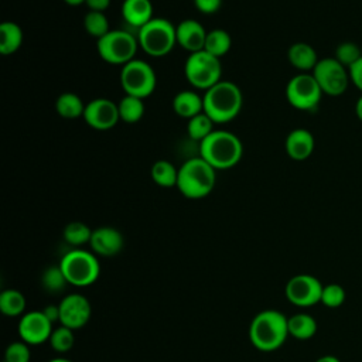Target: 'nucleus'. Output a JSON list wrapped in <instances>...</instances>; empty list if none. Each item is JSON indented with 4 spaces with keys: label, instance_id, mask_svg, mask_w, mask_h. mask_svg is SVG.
I'll list each match as a JSON object with an SVG mask.
<instances>
[{
    "label": "nucleus",
    "instance_id": "f03ea898",
    "mask_svg": "<svg viewBox=\"0 0 362 362\" xmlns=\"http://www.w3.org/2000/svg\"><path fill=\"white\" fill-rule=\"evenodd\" d=\"M199 156L215 170L235 167L243 156L240 139L228 130H214L199 143Z\"/></svg>",
    "mask_w": 362,
    "mask_h": 362
},
{
    "label": "nucleus",
    "instance_id": "dca6fc26",
    "mask_svg": "<svg viewBox=\"0 0 362 362\" xmlns=\"http://www.w3.org/2000/svg\"><path fill=\"white\" fill-rule=\"evenodd\" d=\"M175 34L177 44L189 54H192L204 49L208 31L199 21L185 18L178 25H175Z\"/></svg>",
    "mask_w": 362,
    "mask_h": 362
},
{
    "label": "nucleus",
    "instance_id": "0eeeda50",
    "mask_svg": "<svg viewBox=\"0 0 362 362\" xmlns=\"http://www.w3.org/2000/svg\"><path fill=\"white\" fill-rule=\"evenodd\" d=\"M59 267L68 283L76 287L90 286L98 280L100 273V266L95 255L82 249H72L65 253L59 262Z\"/></svg>",
    "mask_w": 362,
    "mask_h": 362
},
{
    "label": "nucleus",
    "instance_id": "423d86ee",
    "mask_svg": "<svg viewBox=\"0 0 362 362\" xmlns=\"http://www.w3.org/2000/svg\"><path fill=\"white\" fill-rule=\"evenodd\" d=\"M139 48L137 34L129 30H110L96 41L99 57L112 65H126L136 58Z\"/></svg>",
    "mask_w": 362,
    "mask_h": 362
},
{
    "label": "nucleus",
    "instance_id": "bb28decb",
    "mask_svg": "<svg viewBox=\"0 0 362 362\" xmlns=\"http://www.w3.org/2000/svg\"><path fill=\"white\" fill-rule=\"evenodd\" d=\"M117 106L120 120L124 123H137L144 115V102L141 98L137 96L124 95L117 103Z\"/></svg>",
    "mask_w": 362,
    "mask_h": 362
},
{
    "label": "nucleus",
    "instance_id": "a211bd4d",
    "mask_svg": "<svg viewBox=\"0 0 362 362\" xmlns=\"http://www.w3.org/2000/svg\"><path fill=\"white\" fill-rule=\"evenodd\" d=\"M286 153L290 158L296 161H303L307 160L315 147V140L314 136L310 130L298 127L291 130L284 141Z\"/></svg>",
    "mask_w": 362,
    "mask_h": 362
},
{
    "label": "nucleus",
    "instance_id": "f3484780",
    "mask_svg": "<svg viewBox=\"0 0 362 362\" xmlns=\"http://www.w3.org/2000/svg\"><path fill=\"white\" fill-rule=\"evenodd\" d=\"M123 243V235L112 226H100L93 229L89 242L92 250L105 257L117 255L122 250Z\"/></svg>",
    "mask_w": 362,
    "mask_h": 362
},
{
    "label": "nucleus",
    "instance_id": "ea45409f",
    "mask_svg": "<svg viewBox=\"0 0 362 362\" xmlns=\"http://www.w3.org/2000/svg\"><path fill=\"white\" fill-rule=\"evenodd\" d=\"M45 317L54 324L57 321H59V304H48L44 310H41Z\"/></svg>",
    "mask_w": 362,
    "mask_h": 362
},
{
    "label": "nucleus",
    "instance_id": "aec40b11",
    "mask_svg": "<svg viewBox=\"0 0 362 362\" xmlns=\"http://www.w3.org/2000/svg\"><path fill=\"white\" fill-rule=\"evenodd\" d=\"M287 58L291 66H294L301 72H308V71L313 72L317 62L320 61L314 47L303 41H298L290 45L287 51Z\"/></svg>",
    "mask_w": 362,
    "mask_h": 362
},
{
    "label": "nucleus",
    "instance_id": "79ce46f5",
    "mask_svg": "<svg viewBox=\"0 0 362 362\" xmlns=\"http://www.w3.org/2000/svg\"><path fill=\"white\" fill-rule=\"evenodd\" d=\"M315 362H341L337 356H332V355H324L321 358H318Z\"/></svg>",
    "mask_w": 362,
    "mask_h": 362
},
{
    "label": "nucleus",
    "instance_id": "72a5a7b5",
    "mask_svg": "<svg viewBox=\"0 0 362 362\" xmlns=\"http://www.w3.org/2000/svg\"><path fill=\"white\" fill-rule=\"evenodd\" d=\"M345 298H346L345 288L337 283H331L322 287L320 303H322L328 308H338L344 304Z\"/></svg>",
    "mask_w": 362,
    "mask_h": 362
},
{
    "label": "nucleus",
    "instance_id": "f257e3e1",
    "mask_svg": "<svg viewBox=\"0 0 362 362\" xmlns=\"http://www.w3.org/2000/svg\"><path fill=\"white\" fill-rule=\"evenodd\" d=\"M204 113H206L215 124H223L233 120L243 105L240 88L230 81H219L205 90Z\"/></svg>",
    "mask_w": 362,
    "mask_h": 362
},
{
    "label": "nucleus",
    "instance_id": "6e6552de",
    "mask_svg": "<svg viewBox=\"0 0 362 362\" xmlns=\"http://www.w3.org/2000/svg\"><path fill=\"white\" fill-rule=\"evenodd\" d=\"M184 74L194 88L208 90L221 81L222 65L219 58L202 49L188 55L184 65Z\"/></svg>",
    "mask_w": 362,
    "mask_h": 362
},
{
    "label": "nucleus",
    "instance_id": "39448f33",
    "mask_svg": "<svg viewBox=\"0 0 362 362\" xmlns=\"http://www.w3.org/2000/svg\"><path fill=\"white\" fill-rule=\"evenodd\" d=\"M139 47L150 57L160 58L170 54L177 44L175 25L163 17H154L137 31Z\"/></svg>",
    "mask_w": 362,
    "mask_h": 362
},
{
    "label": "nucleus",
    "instance_id": "c9c22d12",
    "mask_svg": "<svg viewBox=\"0 0 362 362\" xmlns=\"http://www.w3.org/2000/svg\"><path fill=\"white\" fill-rule=\"evenodd\" d=\"M3 362H30V349L24 341L13 342L4 352Z\"/></svg>",
    "mask_w": 362,
    "mask_h": 362
},
{
    "label": "nucleus",
    "instance_id": "473e14b6",
    "mask_svg": "<svg viewBox=\"0 0 362 362\" xmlns=\"http://www.w3.org/2000/svg\"><path fill=\"white\" fill-rule=\"evenodd\" d=\"M361 57H362L361 48L354 41H342L341 44H338V47L335 48V55H334V58L338 62H341L345 68H349Z\"/></svg>",
    "mask_w": 362,
    "mask_h": 362
},
{
    "label": "nucleus",
    "instance_id": "393cba45",
    "mask_svg": "<svg viewBox=\"0 0 362 362\" xmlns=\"http://www.w3.org/2000/svg\"><path fill=\"white\" fill-rule=\"evenodd\" d=\"M151 178L153 181L163 188L177 187L178 181V168L174 167L168 160H157L151 165Z\"/></svg>",
    "mask_w": 362,
    "mask_h": 362
},
{
    "label": "nucleus",
    "instance_id": "6ab92c4d",
    "mask_svg": "<svg viewBox=\"0 0 362 362\" xmlns=\"http://www.w3.org/2000/svg\"><path fill=\"white\" fill-rule=\"evenodd\" d=\"M122 17L124 23L136 30L147 24L153 17V4L150 0H124L122 3Z\"/></svg>",
    "mask_w": 362,
    "mask_h": 362
},
{
    "label": "nucleus",
    "instance_id": "cd10ccee",
    "mask_svg": "<svg viewBox=\"0 0 362 362\" xmlns=\"http://www.w3.org/2000/svg\"><path fill=\"white\" fill-rule=\"evenodd\" d=\"M214 122L206 113H199L191 119H188L187 123V133L188 137L192 141L201 143L204 139H206L212 132H214Z\"/></svg>",
    "mask_w": 362,
    "mask_h": 362
},
{
    "label": "nucleus",
    "instance_id": "1a4fd4ad",
    "mask_svg": "<svg viewBox=\"0 0 362 362\" xmlns=\"http://www.w3.org/2000/svg\"><path fill=\"white\" fill-rule=\"evenodd\" d=\"M120 85L126 95L144 99L154 92L157 76L148 62L134 58L122 66Z\"/></svg>",
    "mask_w": 362,
    "mask_h": 362
},
{
    "label": "nucleus",
    "instance_id": "c756f323",
    "mask_svg": "<svg viewBox=\"0 0 362 362\" xmlns=\"http://www.w3.org/2000/svg\"><path fill=\"white\" fill-rule=\"evenodd\" d=\"M92 232L93 230L86 223L81 221H74L64 228V239L71 246H82L90 242Z\"/></svg>",
    "mask_w": 362,
    "mask_h": 362
},
{
    "label": "nucleus",
    "instance_id": "20e7f679",
    "mask_svg": "<svg viewBox=\"0 0 362 362\" xmlns=\"http://www.w3.org/2000/svg\"><path fill=\"white\" fill-rule=\"evenodd\" d=\"M287 320L284 314L276 310H264L255 315L249 327L252 344L263 352L280 348L288 335Z\"/></svg>",
    "mask_w": 362,
    "mask_h": 362
},
{
    "label": "nucleus",
    "instance_id": "a19ab883",
    "mask_svg": "<svg viewBox=\"0 0 362 362\" xmlns=\"http://www.w3.org/2000/svg\"><path fill=\"white\" fill-rule=\"evenodd\" d=\"M355 115L362 122V93H361V96L355 102Z\"/></svg>",
    "mask_w": 362,
    "mask_h": 362
},
{
    "label": "nucleus",
    "instance_id": "7c9ffc66",
    "mask_svg": "<svg viewBox=\"0 0 362 362\" xmlns=\"http://www.w3.org/2000/svg\"><path fill=\"white\" fill-rule=\"evenodd\" d=\"M83 28L89 35L95 37L96 40L102 38L110 31L109 20L102 11H88L83 18Z\"/></svg>",
    "mask_w": 362,
    "mask_h": 362
},
{
    "label": "nucleus",
    "instance_id": "ddd939ff",
    "mask_svg": "<svg viewBox=\"0 0 362 362\" xmlns=\"http://www.w3.org/2000/svg\"><path fill=\"white\" fill-rule=\"evenodd\" d=\"M82 117L95 130H109L120 120L119 106L107 98H96L85 105Z\"/></svg>",
    "mask_w": 362,
    "mask_h": 362
},
{
    "label": "nucleus",
    "instance_id": "e433bc0d",
    "mask_svg": "<svg viewBox=\"0 0 362 362\" xmlns=\"http://www.w3.org/2000/svg\"><path fill=\"white\" fill-rule=\"evenodd\" d=\"M194 4L199 13L212 14L221 8L222 0H194Z\"/></svg>",
    "mask_w": 362,
    "mask_h": 362
},
{
    "label": "nucleus",
    "instance_id": "4468645a",
    "mask_svg": "<svg viewBox=\"0 0 362 362\" xmlns=\"http://www.w3.org/2000/svg\"><path fill=\"white\" fill-rule=\"evenodd\" d=\"M90 314V303L81 294H68L59 303V322L71 329L82 328L89 321Z\"/></svg>",
    "mask_w": 362,
    "mask_h": 362
},
{
    "label": "nucleus",
    "instance_id": "f704fd0d",
    "mask_svg": "<svg viewBox=\"0 0 362 362\" xmlns=\"http://www.w3.org/2000/svg\"><path fill=\"white\" fill-rule=\"evenodd\" d=\"M74 329L59 325L58 328L52 329V334L49 337V344L54 351L57 352H66L74 345Z\"/></svg>",
    "mask_w": 362,
    "mask_h": 362
},
{
    "label": "nucleus",
    "instance_id": "f8f14e48",
    "mask_svg": "<svg viewBox=\"0 0 362 362\" xmlns=\"http://www.w3.org/2000/svg\"><path fill=\"white\" fill-rule=\"evenodd\" d=\"M321 281L311 274H297L286 284V297L298 307H311L321 301Z\"/></svg>",
    "mask_w": 362,
    "mask_h": 362
},
{
    "label": "nucleus",
    "instance_id": "2f4dec72",
    "mask_svg": "<svg viewBox=\"0 0 362 362\" xmlns=\"http://www.w3.org/2000/svg\"><path fill=\"white\" fill-rule=\"evenodd\" d=\"M66 284L68 280L59 264L45 269L41 274V286L48 293H61Z\"/></svg>",
    "mask_w": 362,
    "mask_h": 362
},
{
    "label": "nucleus",
    "instance_id": "7ed1b4c3",
    "mask_svg": "<svg viewBox=\"0 0 362 362\" xmlns=\"http://www.w3.org/2000/svg\"><path fill=\"white\" fill-rule=\"evenodd\" d=\"M216 184V170L201 156L185 160L178 168V191L189 199L209 195Z\"/></svg>",
    "mask_w": 362,
    "mask_h": 362
},
{
    "label": "nucleus",
    "instance_id": "9b49d317",
    "mask_svg": "<svg viewBox=\"0 0 362 362\" xmlns=\"http://www.w3.org/2000/svg\"><path fill=\"white\" fill-rule=\"evenodd\" d=\"M311 74L320 85L322 93L328 96H341L351 83L348 68H345L334 57L320 59Z\"/></svg>",
    "mask_w": 362,
    "mask_h": 362
},
{
    "label": "nucleus",
    "instance_id": "5701e85b",
    "mask_svg": "<svg viewBox=\"0 0 362 362\" xmlns=\"http://www.w3.org/2000/svg\"><path fill=\"white\" fill-rule=\"evenodd\" d=\"M55 110L61 117L72 120L83 116L85 103L79 95L74 92H64L55 100Z\"/></svg>",
    "mask_w": 362,
    "mask_h": 362
},
{
    "label": "nucleus",
    "instance_id": "4be33fe9",
    "mask_svg": "<svg viewBox=\"0 0 362 362\" xmlns=\"http://www.w3.org/2000/svg\"><path fill=\"white\" fill-rule=\"evenodd\" d=\"M23 30L14 21L0 24V52L3 55L14 54L23 44Z\"/></svg>",
    "mask_w": 362,
    "mask_h": 362
},
{
    "label": "nucleus",
    "instance_id": "9d476101",
    "mask_svg": "<svg viewBox=\"0 0 362 362\" xmlns=\"http://www.w3.org/2000/svg\"><path fill=\"white\" fill-rule=\"evenodd\" d=\"M322 95L324 93L313 74L307 72L294 75L286 86V98L297 110L310 112L317 109Z\"/></svg>",
    "mask_w": 362,
    "mask_h": 362
},
{
    "label": "nucleus",
    "instance_id": "37998d69",
    "mask_svg": "<svg viewBox=\"0 0 362 362\" xmlns=\"http://www.w3.org/2000/svg\"><path fill=\"white\" fill-rule=\"evenodd\" d=\"M66 4H69V6H79V4H82V3H85V0H64Z\"/></svg>",
    "mask_w": 362,
    "mask_h": 362
},
{
    "label": "nucleus",
    "instance_id": "c85d7f7f",
    "mask_svg": "<svg viewBox=\"0 0 362 362\" xmlns=\"http://www.w3.org/2000/svg\"><path fill=\"white\" fill-rule=\"evenodd\" d=\"M25 308V297L14 288L4 290L0 294V311L8 317L20 315Z\"/></svg>",
    "mask_w": 362,
    "mask_h": 362
},
{
    "label": "nucleus",
    "instance_id": "b1692460",
    "mask_svg": "<svg viewBox=\"0 0 362 362\" xmlns=\"http://www.w3.org/2000/svg\"><path fill=\"white\" fill-rule=\"evenodd\" d=\"M288 335L297 339H310L317 332V321L305 313H298L287 320Z\"/></svg>",
    "mask_w": 362,
    "mask_h": 362
},
{
    "label": "nucleus",
    "instance_id": "a878e982",
    "mask_svg": "<svg viewBox=\"0 0 362 362\" xmlns=\"http://www.w3.org/2000/svg\"><path fill=\"white\" fill-rule=\"evenodd\" d=\"M230 47H232V38L229 33H226L222 28H214L208 31L205 47H204L206 52L212 54L216 58H221L229 52Z\"/></svg>",
    "mask_w": 362,
    "mask_h": 362
},
{
    "label": "nucleus",
    "instance_id": "412c9836",
    "mask_svg": "<svg viewBox=\"0 0 362 362\" xmlns=\"http://www.w3.org/2000/svg\"><path fill=\"white\" fill-rule=\"evenodd\" d=\"M174 112L184 119H191L204 112V98L194 90H181L173 99Z\"/></svg>",
    "mask_w": 362,
    "mask_h": 362
},
{
    "label": "nucleus",
    "instance_id": "58836bf2",
    "mask_svg": "<svg viewBox=\"0 0 362 362\" xmlns=\"http://www.w3.org/2000/svg\"><path fill=\"white\" fill-rule=\"evenodd\" d=\"M89 11H102L105 13V10L110 6V0H85V3Z\"/></svg>",
    "mask_w": 362,
    "mask_h": 362
},
{
    "label": "nucleus",
    "instance_id": "2eb2a0df",
    "mask_svg": "<svg viewBox=\"0 0 362 362\" xmlns=\"http://www.w3.org/2000/svg\"><path fill=\"white\" fill-rule=\"evenodd\" d=\"M52 334V322L42 311H31L21 317L18 322L20 338L30 345H40L49 341Z\"/></svg>",
    "mask_w": 362,
    "mask_h": 362
},
{
    "label": "nucleus",
    "instance_id": "c03bdc74",
    "mask_svg": "<svg viewBox=\"0 0 362 362\" xmlns=\"http://www.w3.org/2000/svg\"><path fill=\"white\" fill-rule=\"evenodd\" d=\"M48 362H72V361H69L66 358H54V359H51Z\"/></svg>",
    "mask_w": 362,
    "mask_h": 362
},
{
    "label": "nucleus",
    "instance_id": "4c0bfd02",
    "mask_svg": "<svg viewBox=\"0 0 362 362\" xmlns=\"http://www.w3.org/2000/svg\"><path fill=\"white\" fill-rule=\"evenodd\" d=\"M348 72L351 83L362 92V57L348 68Z\"/></svg>",
    "mask_w": 362,
    "mask_h": 362
}]
</instances>
